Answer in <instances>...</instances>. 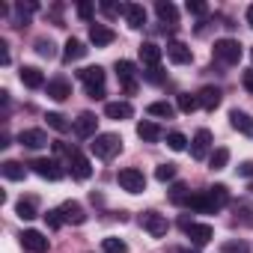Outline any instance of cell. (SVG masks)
Returning a JSON list of instances; mask_svg holds the SVG:
<instances>
[{"label": "cell", "mask_w": 253, "mask_h": 253, "mask_svg": "<svg viewBox=\"0 0 253 253\" xmlns=\"http://www.w3.org/2000/svg\"><path fill=\"white\" fill-rule=\"evenodd\" d=\"M89 152L101 161H110L122 152V137L119 134H95L92 143H89Z\"/></svg>", "instance_id": "1"}, {"label": "cell", "mask_w": 253, "mask_h": 253, "mask_svg": "<svg viewBox=\"0 0 253 253\" xmlns=\"http://www.w3.org/2000/svg\"><path fill=\"white\" fill-rule=\"evenodd\" d=\"M78 78L84 81L89 98H104V69L101 66H86L78 72Z\"/></svg>", "instance_id": "2"}, {"label": "cell", "mask_w": 253, "mask_h": 253, "mask_svg": "<svg viewBox=\"0 0 253 253\" xmlns=\"http://www.w3.org/2000/svg\"><path fill=\"white\" fill-rule=\"evenodd\" d=\"M179 226H182V232L191 238V244H194V247H206V244L214 238V229H211L209 223H194V220L182 217V220H179Z\"/></svg>", "instance_id": "3"}, {"label": "cell", "mask_w": 253, "mask_h": 253, "mask_svg": "<svg viewBox=\"0 0 253 253\" xmlns=\"http://www.w3.org/2000/svg\"><path fill=\"white\" fill-rule=\"evenodd\" d=\"M116 182H119L122 191H128V194H143V191H146V176H143L137 167H125V170H119Z\"/></svg>", "instance_id": "4"}, {"label": "cell", "mask_w": 253, "mask_h": 253, "mask_svg": "<svg viewBox=\"0 0 253 253\" xmlns=\"http://www.w3.org/2000/svg\"><path fill=\"white\" fill-rule=\"evenodd\" d=\"M211 54H214V60L226 63V66H235L241 60V45L235 39H217L214 48H211Z\"/></svg>", "instance_id": "5"}, {"label": "cell", "mask_w": 253, "mask_h": 253, "mask_svg": "<svg viewBox=\"0 0 253 253\" xmlns=\"http://www.w3.org/2000/svg\"><path fill=\"white\" fill-rule=\"evenodd\" d=\"M116 78H119V86L128 95L137 89V66L131 60H116Z\"/></svg>", "instance_id": "6"}, {"label": "cell", "mask_w": 253, "mask_h": 253, "mask_svg": "<svg viewBox=\"0 0 253 253\" xmlns=\"http://www.w3.org/2000/svg\"><path fill=\"white\" fill-rule=\"evenodd\" d=\"M140 226H143L152 238H161V235H167V229H170L167 217L158 214V211H143V214H140Z\"/></svg>", "instance_id": "7"}, {"label": "cell", "mask_w": 253, "mask_h": 253, "mask_svg": "<svg viewBox=\"0 0 253 253\" xmlns=\"http://www.w3.org/2000/svg\"><path fill=\"white\" fill-rule=\"evenodd\" d=\"M30 167L36 170V176H42V179H48V182H60V179L66 176V170H63L54 158H36Z\"/></svg>", "instance_id": "8"}, {"label": "cell", "mask_w": 253, "mask_h": 253, "mask_svg": "<svg viewBox=\"0 0 253 253\" xmlns=\"http://www.w3.org/2000/svg\"><path fill=\"white\" fill-rule=\"evenodd\" d=\"M21 244H24V250H30V253H48V247H51V241H48L39 229H24V232H21Z\"/></svg>", "instance_id": "9"}, {"label": "cell", "mask_w": 253, "mask_h": 253, "mask_svg": "<svg viewBox=\"0 0 253 253\" xmlns=\"http://www.w3.org/2000/svg\"><path fill=\"white\" fill-rule=\"evenodd\" d=\"M60 214H63L66 223H75V226L86 223V211H84V206H81L78 200H66V203L60 206Z\"/></svg>", "instance_id": "10"}, {"label": "cell", "mask_w": 253, "mask_h": 253, "mask_svg": "<svg viewBox=\"0 0 253 253\" xmlns=\"http://www.w3.org/2000/svg\"><path fill=\"white\" fill-rule=\"evenodd\" d=\"M209 149H211V131H209V128H200V131L194 134V140H191V155H194L197 161H203V158L209 155Z\"/></svg>", "instance_id": "11"}, {"label": "cell", "mask_w": 253, "mask_h": 253, "mask_svg": "<svg viewBox=\"0 0 253 253\" xmlns=\"http://www.w3.org/2000/svg\"><path fill=\"white\" fill-rule=\"evenodd\" d=\"M69 170H72V176H75L78 182H86V179L92 176V164H89V158L81 155V152H75V155L69 158Z\"/></svg>", "instance_id": "12"}, {"label": "cell", "mask_w": 253, "mask_h": 253, "mask_svg": "<svg viewBox=\"0 0 253 253\" xmlns=\"http://www.w3.org/2000/svg\"><path fill=\"white\" fill-rule=\"evenodd\" d=\"M18 143L27 146V149H42V146H48V134L42 128H24L18 134Z\"/></svg>", "instance_id": "13"}, {"label": "cell", "mask_w": 253, "mask_h": 253, "mask_svg": "<svg viewBox=\"0 0 253 253\" xmlns=\"http://www.w3.org/2000/svg\"><path fill=\"white\" fill-rule=\"evenodd\" d=\"M95 125H98L95 113L84 110V113L75 119V125H72V128H75V134H78V137H92V134H95Z\"/></svg>", "instance_id": "14"}, {"label": "cell", "mask_w": 253, "mask_h": 253, "mask_svg": "<svg viewBox=\"0 0 253 253\" xmlns=\"http://www.w3.org/2000/svg\"><path fill=\"white\" fill-rule=\"evenodd\" d=\"M229 122H232V128L235 131H241L244 137H253V116L250 113H244V110H229Z\"/></svg>", "instance_id": "15"}, {"label": "cell", "mask_w": 253, "mask_h": 253, "mask_svg": "<svg viewBox=\"0 0 253 253\" xmlns=\"http://www.w3.org/2000/svg\"><path fill=\"white\" fill-rule=\"evenodd\" d=\"M167 57H170V63H176V66H188V63L194 60L191 48H188L185 42H176V39L167 45Z\"/></svg>", "instance_id": "16"}, {"label": "cell", "mask_w": 253, "mask_h": 253, "mask_svg": "<svg viewBox=\"0 0 253 253\" xmlns=\"http://www.w3.org/2000/svg\"><path fill=\"white\" fill-rule=\"evenodd\" d=\"M122 15H125V21H128V27H134V30H140L146 24V9L140 3H125Z\"/></svg>", "instance_id": "17"}, {"label": "cell", "mask_w": 253, "mask_h": 253, "mask_svg": "<svg viewBox=\"0 0 253 253\" xmlns=\"http://www.w3.org/2000/svg\"><path fill=\"white\" fill-rule=\"evenodd\" d=\"M104 116H107V119H116V122H119V119H131V116H134V107H131L128 101H107V104H104Z\"/></svg>", "instance_id": "18"}, {"label": "cell", "mask_w": 253, "mask_h": 253, "mask_svg": "<svg viewBox=\"0 0 253 253\" xmlns=\"http://www.w3.org/2000/svg\"><path fill=\"white\" fill-rule=\"evenodd\" d=\"M116 39V33L107 27V24H89V42L95 45V48H104V45H110Z\"/></svg>", "instance_id": "19"}, {"label": "cell", "mask_w": 253, "mask_h": 253, "mask_svg": "<svg viewBox=\"0 0 253 253\" xmlns=\"http://www.w3.org/2000/svg\"><path fill=\"white\" fill-rule=\"evenodd\" d=\"M155 12H158V18H161L164 24H170V30H176V24H179V9L170 3V0H158V3H155Z\"/></svg>", "instance_id": "20"}, {"label": "cell", "mask_w": 253, "mask_h": 253, "mask_svg": "<svg viewBox=\"0 0 253 253\" xmlns=\"http://www.w3.org/2000/svg\"><path fill=\"white\" fill-rule=\"evenodd\" d=\"M18 78H21V84H24V86H30V89H39V86H45V75H42L36 66H21Z\"/></svg>", "instance_id": "21"}, {"label": "cell", "mask_w": 253, "mask_h": 253, "mask_svg": "<svg viewBox=\"0 0 253 253\" xmlns=\"http://www.w3.org/2000/svg\"><path fill=\"white\" fill-rule=\"evenodd\" d=\"M72 95V84L66 81V78H54V81H48V98H54V101H66Z\"/></svg>", "instance_id": "22"}, {"label": "cell", "mask_w": 253, "mask_h": 253, "mask_svg": "<svg viewBox=\"0 0 253 253\" xmlns=\"http://www.w3.org/2000/svg\"><path fill=\"white\" fill-rule=\"evenodd\" d=\"M197 98H200V107H206V110H214V107L220 104L223 92H220V86H203V89L197 92Z\"/></svg>", "instance_id": "23"}, {"label": "cell", "mask_w": 253, "mask_h": 253, "mask_svg": "<svg viewBox=\"0 0 253 253\" xmlns=\"http://www.w3.org/2000/svg\"><path fill=\"white\" fill-rule=\"evenodd\" d=\"M86 51H89V48H84V42H81V39H66V45H63V60H66V63L84 60V57H86Z\"/></svg>", "instance_id": "24"}, {"label": "cell", "mask_w": 253, "mask_h": 253, "mask_svg": "<svg viewBox=\"0 0 253 253\" xmlns=\"http://www.w3.org/2000/svg\"><path fill=\"white\" fill-rule=\"evenodd\" d=\"M137 137H140V140H146V143H155V140H161V137H164V131L158 128L155 122L143 119V122H137Z\"/></svg>", "instance_id": "25"}, {"label": "cell", "mask_w": 253, "mask_h": 253, "mask_svg": "<svg viewBox=\"0 0 253 253\" xmlns=\"http://www.w3.org/2000/svg\"><path fill=\"white\" fill-rule=\"evenodd\" d=\"M161 54H164V51H161V48H158L155 42H143V45H140V60H143V63H146L149 69L161 63Z\"/></svg>", "instance_id": "26"}, {"label": "cell", "mask_w": 253, "mask_h": 253, "mask_svg": "<svg viewBox=\"0 0 253 253\" xmlns=\"http://www.w3.org/2000/svg\"><path fill=\"white\" fill-rule=\"evenodd\" d=\"M0 173H3L9 182H24V176H27V170H24V164H21V161H3Z\"/></svg>", "instance_id": "27"}, {"label": "cell", "mask_w": 253, "mask_h": 253, "mask_svg": "<svg viewBox=\"0 0 253 253\" xmlns=\"http://www.w3.org/2000/svg\"><path fill=\"white\" fill-rule=\"evenodd\" d=\"M206 194H209V200H211L214 211H217V209H223V206L229 203V188H226V185H214V188H209Z\"/></svg>", "instance_id": "28"}, {"label": "cell", "mask_w": 253, "mask_h": 253, "mask_svg": "<svg viewBox=\"0 0 253 253\" xmlns=\"http://www.w3.org/2000/svg\"><path fill=\"white\" fill-rule=\"evenodd\" d=\"M226 164H229V149H226V146H217V149L209 155V170L217 173V170H223Z\"/></svg>", "instance_id": "29"}, {"label": "cell", "mask_w": 253, "mask_h": 253, "mask_svg": "<svg viewBox=\"0 0 253 253\" xmlns=\"http://www.w3.org/2000/svg\"><path fill=\"white\" fill-rule=\"evenodd\" d=\"M15 214H18L21 220H33V217H36V200H30V197L24 200V197H21V200L15 203Z\"/></svg>", "instance_id": "30"}, {"label": "cell", "mask_w": 253, "mask_h": 253, "mask_svg": "<svg viewBox=\"0 0 253 253\" xmlns=\"http://www.w3.org/2000/svg\"><path fill=\"white\" fill-rule=\"evenodd\" d=\"M191 200V191H188V185L185 182H176L173 188H170V203H176V206H185Z\"/></svg>", "instance_id": "31"}, {"label": "cell", "mask_w": 253, "mask_h": 253, "mask_svg": "<svg viewBox=\"0 0 253 253\" xmlns=\"http://www.w3.org/2000/svg\"><path fill=\"white\" fill-rule=\"evenodd\" d=\"M101 250H104V253H128V244H125L122 238L107 235V238H101Z\"/></svg>", "instance_id": "32"}, {"label": "cell", "mask_w": 253, "mask_h": 253, "mask_svg": "<svg viewBox=\"0 0 253 253\" xmlns=\"http://www.w3.org/2000/svg\"><path fill=\"white\" fill-rule=\"evenodd\" d=\"M149 113H152V116H161V119H173L176 107H173L170 101H152V104H149Z\"/></svg>", "instance_id": "33"}, {"label": "cell", "mask_w": 253, "mask_h": 253, "mask_svg": "<svg viewBox=\"0 0 253 253\" xmlns=\"http://www.w3.org/2000/svg\"><path fill=\"white\" fill-rule=\"evenodd\" d=\"M176 104H179V110H182V113H194V110L200 107V98H197V95H191V92H179V101H176Z\"/></svg>", "instance_id": "34"}, {"label": "cell", "mask_w": 253, "mask_h": 253, "mask_svg": "<svg viewBox=\"0 0 253 253\" xmlns=\"http://www.w3.org/2000/svg\"><path fill=\"white\" fill-rule=\"evenodd\" d=\"M45 119H48V125H51L54 131H60V134H66V131H69V122H66V116H63V113H48Z\"/></svg>", "instance_id": "35"}, {"label": "cell", "mask_w": 253, "mask_h": 253, "mask_svg": "<svg viewBox=\"0 0 253 253\" xmlns=\"http://www.w3.org/2000/svg\"><path fill=\"white\" fill-rule=\"evenodd\" d=\"M36 54L45 57V60H51V57H57V48H54L51 39H39V42H36Z\"/></svg>", "instance_id": "36"}, {"label": "cell", "mask_w": 253, "mask_h": 253, "mask_svg": "<svg viewBox=\"0 0 253 253\" xmlns=\"http://www.w3.org/2000/svg\"><path fill=\"white\" fill-rule=\"evenodd\" d=\"M167 146H170L173 152H182V149L188 146V137L179 134V131H170V134H167Z\"/></svg>", "instance_id": "37"}, {"label": "cell", "mask_w": 253, "mask_h": 253, "mask_svg": "<svg viewBox=\"0 0 253 253\" xmlns=\"http://www.w3.org/2000/svg\"><path fill=\"white\" fill-rule=\"evenodd\" d=\"M155 179H158V182L176 179V164H158V167H155Z\"/></svg>", "instance_id": "38"}, {"label": "cell", "mask_w": 253, "mask_h": 253, "mask_svg": "<svg viewBox=\"0 0 253 253\" xmlns=\"http://www.w3.org/2000/svg\"><path fill=\"white\" fill-rule=\"evenodd\" d=\"M45 223H48L51 229H60V226H63L66 220H63V214H60V209H51V211L45 214Z\"/></svg>", "instance_id": "39"}, {"label": "cell", "mask_w": 253, "mask_h": 253, "mask_svg": "<svg viewBox=\"0 0 253 253\" xmlns=\"http://www.w3.org/2000/svg\"><path fill=\"white\" fill-rule=\"evenodd\" d=\"M185 9H188L191 15H206V12H209V6L203 3V0H188V3H185Z\"/></svg>", "instance_id": "40"}, {"label": "cell", "mask_w": 253, "mask_h": 253, "mask_svg": "<svg viewBox=\"0 0 253 253\" xmlns=\"http://www.w3.org/2000/svg\"><path fill=\"white\" fill-rule=\"evenodd\" d=\"M143 78L152 81V84H161V81H164V69H161V66H152L149 72H143Z\"/></svg>", "instance_id": "41"}, {"label": "cell", "mask_w": 253, "mask_h": 253, "mask_svg": "<svg viewBox=\"0 0 253 253\" xmlns=\"http://www.w3.org/2000/svg\"><path fill=\"white\" fill-rule=\"evenodd\" d=\"M250 247L244 244V241H226L223 244V253H247Z\"/></svg>", "instance_id": "42"}, {"label": "cell", "mask_w": 253, "mask_h": 253, "mask_svg": "<svg viewBox=\"0 0 253 253\" xmlns=\"http://www.w3.org/2000/svg\"><path fill=\"white\" fill-rule=\"evenodd\" d=\"M92 12H95V6H92V3H78V18L89 21V18H92Z\"/></svg>", "instance_id": "43"}, {"label": "cell", "mask_w": 253, "mask_h": 253, "mask_svg": "<svg viewBox=\"0 0 253 253\" xmlns=\"http://www.w3.org/2000/svg\"><path fill=\"white\" fill-rule=\"evenodd\" d=\"M238 176H244V179H253V161H244V164H238Z\"/></svg>", "instance_id": "44"}, {"label": "cell", "mask_w": 253, "mask_h": 253, "mask_svg": "<svg viewBox=\"0 0 253 253\" xmlns=\"http://www.w3.org/2000/svg\"><path fill=\"white\" fill-rule=\"evenodd\" d=\"M0 63H3V66L9 63V45L6 42H0Z\"/></svg>", "instance_id": "45"}, {"label": "cell", "mask_w": 253, "mask_h": 253, "mask_svg": "<svg viewBox=\"0 0 253 253\" xmlns=\"http://www.w3.org/2000/svg\"><path fill=\"white\" fill-rule=\"evenodd\" d=\"M241 81H244V89H250V92H253V69H250V72H244V78H241Z\"/></svg>", "instance_id": "46"}, {"label": "cell", "mask_w": 253, "mask_h": 253, "mask_svg": "<svg viewBox=\"0 0 253 253\" xmlns=\"http://www.w3.org/2000/svg\"><path fill=\"white\" fill-rule=\"evenodd\" d=\"M247 24L253 27V6H247Z\"/></svg>", "instance_id": "47"}, {"label": "cell", "mask_w": 253, "mask_h": 253, "mask_svg": "<svg viewBox=\"0 0 253 253\" xmlns=\"http://www.w3.org/2000/svg\"><path fill=\"white\" fill-rule=\"evenodd\" d=\"M182 253H194V250H182Z\"/></svg>", "instance_id": "48"}, {"label": "cell", "mask_w": 253, "mask_h": 253, "mask_svg": "<svg viewBox=\"0 0 253 253\" xmlns=\"http://www.w3.org/2000/svg\"><path fill=\"white\" fill-rule=\"evenodd\" d=\"M250 57H253V48H250Z\"/></svg>", "instance_id": "49"}, {"label": "cell", "mask_w": 253, "mask_h": 253, "mask_svg": "<svg viewBox=\"0 0 253 253\" xmlns=\"http://www.w3.org/2000/svg\"><path fill=\"white\" fill-rule=\"evenodd\" d=\"M250 191H253V185H250Z\"/></svg>", "instance_id": "50"}]
</instances>
